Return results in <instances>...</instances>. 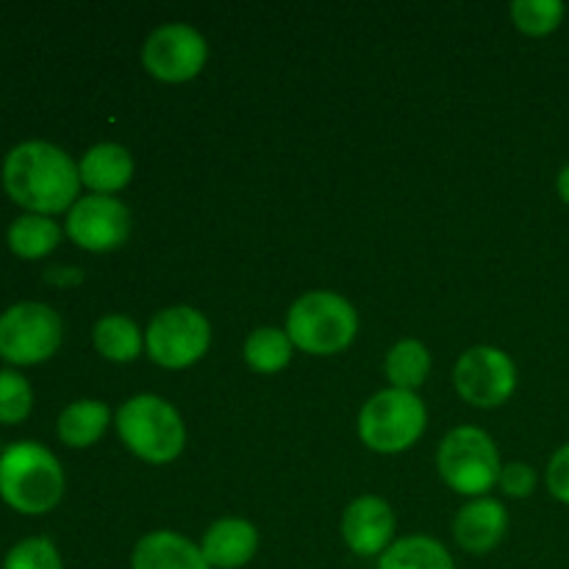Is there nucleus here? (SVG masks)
<instances>
[{"instance_id":"f257e3e1","label":"nucleus","mask_w":569,"mask_h":569,"mask_svg":"<svg viewBox=\"0 0 569 569\" xmlns=\"http://www.w3.org/2000/svg\"><path fill=\"white\" fill-rule=\"evenodd\" d=\"M3 187L22 209L50 217L76 206L81 176L64 150L31 139L11 148L3 159Z\"/></svg>"},{"instance_id":"f03ea898","label":"nucleus","mask_w":569,"mask_h":569,"mask_svg":"<svg viewBox=\"0 0 569 569\" xmlns=\"http://www.w3.org/2000/svg\"><path fill=\"white\" fill-rule=\"evenodd\" d=\"M64 495V470L39 442H14L0 453V498L20 515H44Z\"/></svg>"},{"instance_id":"7ed1b4c3","label":"nucleus","mask_w":569,"mask_h":569,"mask_svg":"<svg viewBox=\"0 0 569 569\" xmlns=\"http://www.w3.org/2000/svg\"><path fill=\"white\" fill-rule=\"evenodd\" d=\"M117 433L133 456L150 465H167L187 442L181 415L156 395H137L117 411Z\"/></svg>"},{"instance_id":"20e7f679","label":"nucleus","mask_w":569,"mask_h":569,"mask_svg":"<svg viewBox=\"0 0 569 569\" xmlns=\"http://www.w3.org/2000/svg\"><path fill=\"white\" fill-rule=\"evenodd\" d=\"M359 331L356 309L333 292H309L295 300L287 315V333L295 348L331 356L348 348Z\"/></svg>"},{"instance_id":"39448f33","label":"nucleus","mask_w":569,"mask_h":569,"mask_svg":"<svg viewBox=\"0 0 569 569\" xmlns=\"http://www.w3.org/2000/svg\"><path fill=\"white\" fill-rule=\"evenodd\" d=\"M437 467L442 481L453 492L481 498L498 483L500 478V453L487 431L481 428H456L439 445Z\"/></svg>"},{"instance_id":"423d86ee","label":"nucleus","mask_w":569,"mask_h":569,"mask_svg":"<svg viewBox=\"0 0 569 569\" xmlns=\"http://www.w3.org/2000/svg\"><path fill=\"white\" fill-rule=\"evenodd\" d=\"M426 431V406L415 392L383 389L372 395L359 415V437L376 453L409 450Z\"/></svg>"},{"instance_id":"0eeeda50","label":"nucleus","mask_w":569,"mask_h":569,"mask_svg":"<svg viewBox=\"0 0 569 569\" xmlns=\"http://www.w3.org/2000/svg\"><path fill=\"white\" fill-rule=\"evenodd\" d=\"M64 326L48 303L22 300L0 315V359L9 365H39L59 350Z\"/></svg>"},{"instance_id":"6e6552de","label":"nucleus","mask_w":569,"mask_h":569,"mask_svg":"<svg viewBox=\"0 0 569 569\" xmlns=\"http://www.w3.org/2000/svg\"><path fill=\"white\" fill-rule=\"evenodd\" d=\"M211 342L209 320L192 306H172L150 320L144 348L150 359L167 370H183L203 359Z\"/></svg>"},{"instance_id":"1a4fd4ad","label":"nucleus","mask_w":569,"mask_h":569,"mask_svg":"<svg viewBox=\"0 0 569 569\" xmlns=\"http://www.w3.org/2000/svg\"><path fill=\"white\" fill-rule=\"evenodd\" d=\"M453 381L467 403L495 409V406L506 403L515 392L517 367L503 350L481 345V348H472L461 356Z\"/></svg>"},{"instance_id":"9d476101","label":"nucleus","mask_w":569,"mask_h":569,"mask_svg":"<svg viewBox=\"0 0 569 569\" xmlns=\"http://www.w3.org/2000/svg\"><path fill=\"white\" fill-rule=\"evenodd\" d=\"M206 56H209L206 39L183 22L156 28L142 50L144 70L159 81L170 83H181L198 76L206 64Z\"/></svg>"},{"instance_id":"9b49d317","label":"nucleus","mask_w":569,"mask_h":569,"mask_svg":"<svg viewBox=\"0 0 569 569\" xmlns=\"http://www.w3.org/2000/svg\"><path fill=\"white\" fill-rule=\"evenodd\" d=\"M131 233V214L111 194H87L78 198L67 214V237L83 250L106 253L126 244Z\"/></svg>"},{"instance_id":"f8f14e48","label":"nucleus","mask_w":569,"mask_h":569,"mask_svg":"<svg viewBox=\"0 0 569 569\" xmlns=\"http://www.w3.org/2000/svg\"><path fill=\"white\" fill-rule=\"evenodd\" d=\"M342 537L356 556L387 553L395 537V515L387 500L372 498V495L353 500L345 511Z\"/></svg>"},{"instance_id":"ddd939ff","label":"nucleus","mask_w":569,"mask_h":569,"mask_svg":"<svg viewBox=\"0 0 569 569\" xmlns=\"http://www.w3.org/2000/svg\"><path fill=\"white\" fill-rule=\"evenodd\" d=\"M506 528H509V515H506L503 503L492 498H478L467 503L453 522L456 542L476 556L498 548Z\"/></svg>"},{"instance_id":"4468645a","label":"nucleus","mask_w":569,"mask_h":569,"mask_svg":"<svg viewBox=\"0 0 569 569\" xmlns=\"http://www.w3.org/2000/svg\"><path fill=\"white\" fill-rule=\"evenodd\" d=\"M203 559L211 569H239L248 565L259 550V531L248 520H220L206 531Z\"/></svg>"},{"instance_id":"2eb2a0df","label":"nucleus","mask_w":569,"mask_h":569,"mask_svg":"<svg viewBox=\"0 0 569 569\" xmlns=\"http://www.w3.org/2000/svg\"><path fill=\"white\" fill-rule=\"evenodd\" d=\"M131 569H211L203 550L187 537L172 531L148 533L137 542L131 556Z\"/></svg>"},{"instance_id":"dca6fc26","label":"nucleus","mask_w":569,"mask_h":569,"mask_svg":"<svg viewBox=\"0 0 569 569\" xmlns=\"http://www.w3.org/2000/svg\"><path fill=\"white\" fill-rule=\"evenodd\" d=\"M81 183H87L94 194H111L128 187L133 176V159L122 144L100 142L83 153L78 164Z\"/></svg>"},{"instance_id":"f3484780","label":"nucleus","mask_w":569,"mask_h":569,"mask_svg":"<svg viewBox=\"0 0 569 569\" xmlns=\"http://www.w3.org/2000/svg\"><path fill=\"white\" fill-rule=\"evenodd\" d=\"M109 428V406L100 400H76L59 415V439L70 448H89Z\"/></svg>"},{"instance_id":"a211bd4d","label":"nucleus","mask_w":569,"mask_h":569,"mask_svg":"<svg viewBox=\"0 0 569 569\" xmlns=\"http://www.w3.org/2000/svg\"><path fill=\"white\" fill-rule=\"evenodd\" d=\"M11 253L20 259H42L61 242V228L44 214H20L6 233Z\"/></svg>"},{"instance_id":"6ab92c4d","label":"nucleus","mask_w":569,"mask_h":569,"mask_svg":"<svg viewBox=\"0 0 569 569\" xmlns=\"http://www.w3.org/2000/svg\"><path fill=\"white\" fill-rule=\"evenodd\" d=\"M378 569H456L442 542L431 537L398 539L378 561Z\"/></svg>"},{"instance_id":"aec40b11","label":"nucleus","mask_w":569,"mask_h":569,"mask_svg":"<svg viewBox=\"0 0 569 569\" xmlns=\"http://www.w3.org/2000/svg\"><path fill=\"white\" fill-rule=\"evenodd\" d=\"M94 348L103 359L109 361H133L139 353H142V331L137 328V322L128 320L122 315H109L94 326L92 331Z\"/></svg>"},{"instance_id":"412c9836","label":"nucleus","mask_w":569,"mask_h":569,"mask_svg":"<svg viewBox=\"0 0 569 569\" xmlns=\"http://www.w3.org/2000/svg\"><path fill=\"white\" fill-rule=\"evenodd\" d=\"M428 372H431V353L417 339H403L387 353V378L392 381V389L415 392L426 383Z\"/></svg>"},{"instance_id":"4be33fe9","label":"nucleus","mask_w":569,"mask_h":569,"mask_svg":"<svg viewBox=\"0 0 569 569\" xmlns=\"http://www.w3.org/2000/svg\"><path fill=\"white\" fill-rule=\"evenodd\" d=\"M292 339L281 328H256L244 342V361L250 370L272 376L292 361Z\"/></svg>"},{"instance_id":"5701e85b","label":"nucleus","mask_w":569,"mask_h":569,"mask_svg":"<svg viewBox=\"0 0 569 569\" xmlns=\"http://www.w3.org/2000/svg\"><path fill=\"white\" fill-rule=\"evenodd\" d=\"M567 6L561 0H515L511 20L528 37H548L565 22Z\"/></svg>"},{"instance_id":"b1692460","label":"nucleus","mask_w":569,"mask_h":569,"mask_svg":"<svg viewBox=\"0 0 569 569\" xmlns=\"http://www.w3.org/2000/svg\"><path fill=\"white\" fill-rule=\"evenodd\" d=\"M31 383L20 372L11 370V367L0 370V422L3 426H17V422H22L31 415Z\"/></svg>"},{"instance_id":"393cba45","label":"nucleus","mask_w":569,"mask_h":569,"mask_svg":"<svg viewBox=\"0 0 569 569\" xmlns=\"http://www.w3.org/2000/svg\"><path fill=\"white\" fill-rule=\"evenodd\" d=\"M3 569H64L56 545L44 537H31L17 542L6 553Z\"/></svg>"},{"instance_id":"a878e982","label":"nucleus","mask_w":569,"mask_h":569,"mask_svg":"<svg viewBox=\"0 0 569 569\" xmlns=\"http://www.w3.org/2000/svg\"><path fill=\"white\" fill-rule=\"evenodd\" d=\"M498 483L509 498H528L537 489V472L522 461H515V465H506L500 470Z\"/></svg>"},{"instance_id":"bb28decb","label":"nucleus","mask_w":569,"mask_h":569,"mask_svg":"<svg viewBox=\"0 0 569 569\" xmlns=\"http://www.w3.org/2000/svg\"><path fill=\"white\" fill-rule=\"evenodd\" d=\"M548 489L556 500L569 506V442L561 445L548 465Z\"/></svg>"},{"instance_id":"cd10ccee","label":"nucleus","mask_w":569,"mask_h":569,"mask_svg":"<svg viewBox=\"0 0 569 569\" xmlns=\"http://www.w3.org/2000/svg\"><path fill=\"white\" fill-rule=\"evenodd\" d=\"M48 281L53 283H61V287H70V283H78L81 281V272L78 270H70V267H53V270H48Z\"/></svg>"},{"instance_id":"c85d7f7f","label":"nucleus","mask_w":569,"mask_h":569,"mask_svg":"<svg viewBox=\"0 0 569 569\" xmlns=\"http://www.w3.org/2000/svg\"><path fill=\"white\" fill-rule=\"evenodd\" d=\"M556 189H559L561 200L569 206V164L559 172V178H556Z\"/></svg>"}]
</instances>
